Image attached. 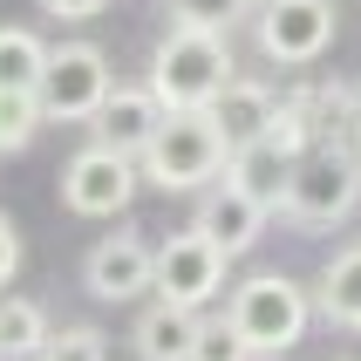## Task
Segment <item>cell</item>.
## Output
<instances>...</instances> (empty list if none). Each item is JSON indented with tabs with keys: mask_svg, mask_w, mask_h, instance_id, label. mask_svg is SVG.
Here are the masks:
<instances>
[{
	"mask_svg": "<svg viewBox=\"0 0 361 361\" xmlns=\"http://www.w3.org/2000/svg\"><path fill=\"white\" fill-rule=\"evenodd\" d=\"M48 341L55 334H48V314L35 300H0V355L7 361H41Z\"/></svg>",
	"mask_w": 361,
	"mask_h": 361,
	"instance_id": "e0dca14e",
	"label": "cell"
},
{
	"mask_svg": "<svg viewBox=\"0 0 361 361\" xmlns=\"http://www.w3.org/2000/svg\"><path fill=\"white\" fill-rule=\"evenodd\" d=\"M41 361H109V341L96 327H61L55 341L41 348Z\"/></svg>",
	"mask_w": 361,
	"mask_h": 361,
	"instance_id": "ffe728a7",
	"label": "cell"
},
{
	"mask_svg": "<svg viewBox=\"0 0 361 361\" xmlns=\"http://www.w3.org/2000/svg\"><path fill=\"white\" fill-rule=\"evenodd\" d=\"M191 361H252V348L239 341L232 321H204L198 327V355H191Z\"/></svg>",
	"mask_w": 361,
	"mask_h": 361,
	"instance_id": "44dd1931",
	"label": "cell"
},
{
	"mask_svg": "<svg viewBox=\"0 0 361 361\" xmlns=\"http://www.w3.org/2000/svg\"><path fill=\"white\" fill-rule=\"evenodd\" d=\"M82 280L96 300H137V293H157V252L137 239V232H116V239H96L89 259H82Z\"/></svg>",
	"mask_w": 361,
	"mask_h": 361,
	"instance_id": "9c48e42d",
	"label": "cell"
},
{
	"mask_svg": "<svg viewBox=\"0 0 361 361\" xmlns=\"http://www.w3.org/2000/svg\"><path fill=\"white\" fill-rule=\"evenodd\" d=\"M266 219H273V212H266L259 198H245L239 184H212V191L198 198V219H191V232H198V239H212L225 259H239V252H252V245H259Z\"/></svg>",
	"mask_w": 361,
	"mask_h": 361,
	"instance_id": "30bf717a",
	"label": "cell"
},
{
	"mask_svg": "<svg viewBox=\"0 0 361 361\" xmlns=\"http://www.w3.org/2000/svg\"><path fill=\"white\" fill-rule=\"evenodd\" d=\"M137 164L157 191H198V184H212L232 164V143H225V130L204 109H191V116H164V130L150 137V150Z\"/></svg>",
	"mask_w": 361,
	"mask_h": 361,
	"instance_id": "3957f363",
	"label": "cell"
},
{
	"mask_svg": "<svg viewBox=\"0 0 361 361\" xmlns=\"http://www.w3.org/2000/svg\"><path fill=\"white\" fill-rule=\"evenodd\" d=\"M293 171H300V157H286L280 143H245V150H232V164H225V184H239L245 198H259L266 212H286V191H293Z\"/></svg>",
	"mask_w": 361,
	"mask_h": 361,
	"instance_id": "7c38bea8",
	"label": "cell"
},
{
	"mask_svg": "<svg viewBox=\"0 0 361 361\" xmlns=\"http://www.w3.org/2000/svg\"><path fill=\"white\" fill-rule=\"evenodd\" d=\"M48 41L35 35V27H0V96L7 89H27L35 96L41 89V75H48Z\"/></svg>",
	"mask_w": 361,
	"mask_h": 361,
	"instance_id": "9a60e30c",
	"label": "cell"
},
{
	"mask_svg": "<svg viewBox=\"0 0 361 361\" xmlns=\"http://www.w3.org/2000/svg\"><path fill=\"white\" fill-rule=\"evenodd\" d=\"M41 123H48V116H41V96L7 89V96H0V150H27Z\"/></svg>",
	"mask_w": 361,
	"mask_h": 361,
	"instance_id": "ac0fdd59",
	"label": "cell"
},
{
	"mask_svg": "<svg viewBox=\"0 0 361 361\" xmlns=\"http://www.w3.org/2000/svg\"><path fill=\"white\" fill-rule=\"evenodd\" d=\"M14 266H20V232H14L7 219H0V286L14 280Z\"/></svg>",
	"mask_w": 361,
	"mask_h": 361,
	"instance_id": "7402d4cb",
	"label": "cell"
},
{
	"mask_svg": "<svg viewBox=\"0 0 361 361\" xmlns=\"http://www.w3.org/2000/svg\"><path fill=\"white\" fill-rule=\"evenodd\" d=\"M204 116L225 130V143L232 150H245V143H259L266 130H273V116H280V96L266 89V82H245V75H232V89H225Z\"/></svg>",
	"mask_w": 361,
	"mask_h": 361,
	"instance_id": "4fadbf2b",
	"label": "cell"
},
{
	"mask_svg": "<svg viewBox=\"0 0 361 361\" xmlns=\"http://www.w3.org/2000/svg\"><path fill=\"white\" fill-rule=\"evenodd\" d=\"M225 321L239 327V341L252 348V355H286V348L307 334V321H314V293H307L300 280H286V273H252V280L232 293Z\"/></svg>",
	"mask_w": 361,
	"mask_h": 361,
	"instance_id": "7a4b0ae2",
	"label": "cell"
},
{
	"mask_svg": "<svg viewBox=\"0 0 361 361\" xmlns=\"http://www.w3.org/2000/svg\"><path fill=\"white\" fill-rule=\"evenodd\" d=\"M55 20H89V14H102V0H41Z\"/></svg>",
	"mask_w": 361,
	"mask_h": 361,
	"instance_id": "603a6c76",
	"label": "cell"
},
{
	"mask_svg": "<svg viewBox=\"0 0 361 361\" xmlns=\"http://www.w3.org/2000/svg\"><path fill=\"white\" fill-rule=\"evenodd\" d=\"M109 55H102L96 41H61L55 55H48V75H41V116L48 123H96L102 102H109Z\"/></svg>",
	"mask_w": 361,
	"mask_h": 361,
	"instance_id": "277c9868",
	"label": "cell"
},
{
	"mask_svg": "<svg viewBox=\"0 0 361 361\" xmlns=\"http://www.w3.org/2000/svg\"><path fill=\"white\" fill-rule=\"evenodd\" d=\"M334 0H266L259 7V48L266 61H280V68H300V61L327 55V41H334Z\"/></svg>",
	"mask_w": 361,
	"mask_h": 361,
	"instance_id": "52a82bcc",
	"label": "cell"
},
{
	"mask_svg": "<svg viewBox=\"0 0 361 361\" xmlns=\"http://www.w3.org/2000/svg\"><path fill=\"white\" fill-rule=\"evenodd\" d=\"M198 327H204V321L191 314V307L157 300V307L137 321L130 348H137V361H191V355H198Z\"/></svg>",
	"mask_w": 361,
	"mask_h": 361,
	"instance_id": "5bb4252c",
	"label": "cell"
},
{
	"mask_svg": "<svg viewBox=\"0 0 361 361\" xmlns=\"http://www.w3.org/2000/svg\"><path fill=\"white\" fill-rule=\"evenodd\" d=\"M252 7H266V0H252Z\"/></svg>",
	"mask_w": 361,
	"mask_h": 361,
	"instance_id": "cb8c5ba5",
	"label": "cell"
},
{
	"mask_svg": "<svg viewBox=\"0 0 361 361\" xmlns=\"http://www.w3.org/2000/svg\"><path fill=\"white\" fill-rule=\"evenodd\" d=\"M321 314L341 327H361V245H348V252H334V259L321 266Z\"/></svg>",
	"mask_w": 361,
	"mask_h": 361,
	"instance_id": "2e32d148",
	"label": "cell"
},
{
	"mask_svg": "<svg viewBox=\"0 0 361 361\" xmlns=\"http://www.w3.org/2000/svg\"><path fill=\"white\" fill-rule=\"evenodd\" d=\"M225 89H232V41H225V35L171 27V35L150 48V96H157L171 116L212 109Z\"/></svg>",
	"mask_w": 361,
	"mask_h": 361,
	"instance_id": "6da1fadb",
	"label": "cell"
},
{
	"mask_svg": "<svg viewBox=\"0 0 361 361\" xmlns=\"http://www.w3.org/2000/svg\"><path fill=\"white\" fill-rule=\"evenodd\" d=\"M225 286V252L212 239H198V232H178V239L157 245V300L171 307H191L198 314L212 293Z\"/></svg>",
	"mask_w": 361,
	"mask_h": 361,
	"instance_id": "ba28073f",
	"label": "cell"
},
{
	"mask_svg": "<svg viewBox=\"0 0 361 361\" xmlns=\"http://www.w3.org/2000/svg\"><path fill=\"white\" fill-rule=\"evenodd\" d=\"M0 361H7V355H0Z\"/></svg>",
	"mask_w": 361,
	"mask_h": 361,
	"instance_id": "d4e9b609",
	"label": "cell"
},
{
	"mask_svg": "<svg viewBox=\"0 0 361 361\" xmlns=\"http://www.w3.org/2000/svg\"><path fill=\"white\" fill-rule=\"evenodd\" d=\"M252 14V0H171L178 27H204V35H232V20Z\"/></svg>",
	"mask_w": 361,
	"mask_h": 361,
	"instance_id": "d6986e66",
	"label": "cell"
},
{
	"mask_svg": "<svg viewBox=\"0 0 361 361\" xmlns=\"http://www.w3.org/2000/svg\"><path fill=\"white\" fill-rule=\"evenodd\" d=\"M164 116H171V109L150 96V82H143V89H109V102H102V116H96V143H109L123 157H143L150 137L164 130Z\"/></svg>",
	"mask_w": 361,
	"mask_h": 361,
	"instance_id": "8fae6325",
	"label": "cell"
},
{
	"mask_svg": "<svg viewBox=\"0 0 361 361\" xmlns=\"http://www.w3.org/2000/svg\"><path fill=\"white\" fill-rule=\"evenodd\" d=\"M137 157H123V150H109V143H89V150H75L68 157V171H61V204L75 212V219H116L123 204L137 198Z\"/></svg>",
	"mask_w": 361,
	"mask_h": 361,
	"instance_id": "8992f818",
	"label": "cell"
},
{
	"mask_svg": "<svg viewBox=\"0 0 361 361\" xmlns=\"http://www.w3.org/2000/svg\"><path fill=\"white\" fill-rule=\"evenodd\" d=\"M355 204H361V164H355V150H341V143L307 150L300 171H293V191H286V219H300V225H341Z\"/></svg>",
	"mask_w": 361,
	"mask_h": 361,
	"instance_id": "5b68a950",
	"label": "cell"
}]
</instances>
